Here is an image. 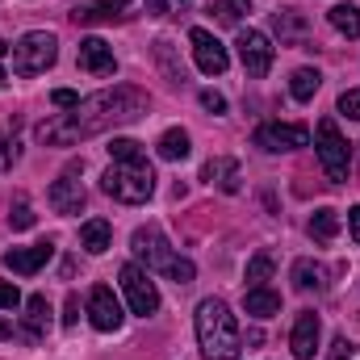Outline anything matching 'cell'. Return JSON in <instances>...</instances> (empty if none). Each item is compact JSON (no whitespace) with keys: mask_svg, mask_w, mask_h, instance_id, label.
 <instances>
[{"mask_svg":"<svg viewBox=\"0 0 360 360\" xmlns=\"http://www.w3.org/2000/svg\"><path fill=\"white\" fill-rule=\"evenodd\" d=\"M214 21L218 25H239L248 13H252V0H214Z\"/></svg>","mask_w":360,"mask_h":360,"instance_id":"cell-27","label":"cell"},{"mask_svg":"<svg viewBox=\"0 0 360 360\" xmlns=\"http://www.w3.org/2000/svg\"><path fill=\"white\" fill-rule=\"evenodd\" d=\"M126 4H130V0H92V4H84V8H76L72 17H76L80 25H96V21H109V17H117Z\"/></svg>","mask_w":360,"mask_h":360,"instance_id":"cell-21","label":"cell"},{"mask_svg":"<svg viewBox=\"0 0 360 360\" xmlns=\"http://www.w3.org/2000/svg\"><path fill=\"white\" fill-rule=\"evenodd\" d=\"M89 319H92L96 331H117V327H122L126 314H122V302L113 297L109 285H96V289L89 293Z\"/></svg>","mask_w":360,"mask_h":360,"instance_id":"cell-12","label":"cell"},{"mask_svg":"<svg viewBox=\"0 0 360 360\" xmlns=\"http://www.w3.org/2000/svg\"><path fill=\"white\" fill-rule=\"evenodd\" d=\"M80 168H84V164H72L63 176L51 184V193H46V197H51L55 214H80V210H84V184L76 180V176H80Z\"/></svg>","mask_w":360,"mask_h":360,"instance_id":"cell-11","label":"cell"},{"mask_svg":"<svg viewBox=\"0 0 360 360\" xmlns=\"http://www.w3.org/2000/svg\"><path fill=\"white\" fill-rule=\"evenodd\" d=\"M197 344H201L205 360H235L243 352L239 323H235V314L222 297H205L197 306Z\"/></svg>","mask_w":360,"mask_h":360,"instance_id":"cell-2","label":"cell"},{"mask_svg":"<svg viewBox=\"0 0 360 360\" xmlns=\"http://www.w3.org/2000/svg\"><path fill=\"white\" fill-rule=\"evenodd\" d=\"M101 188L113 201H122V205H143L155 193V172H151L147 160H139V164H109L105 176H101Z\"/></svg>","mask_w":360,"mask_h":360,"instance_id":"cell-4","label":"cell"},{"mask_svg":"<svg viewBox=\"0 0 360 360\" xmlns=\"http://www.w3.org/2000/svg\"><path fill=\"white\" fill-rule=\"evenodd\" d=\"M51 256H55V243L42 239V243H34V248H13V252H4V269L17 272V276H34Z\"/></svg>","mask_w":360,"mask_h":360,"instance_id":"cell-14","label":"cell"},{"mask_svg":"<svg viewBox=\"0 0 360 360\" xmlns=\"http://www.w3.org/2000/svg\"><path fill=\"white\" fill-rule=\"evenodd\" d=\"M348 231H352V243L360 248V205H352V210H348Z\"/></svg>","mask_w":360,"mask_h":360,"instance_id":"cell-39","label":"cell"},{"mask_svg":"<svg viewBox=\"0 0 360 360\" xmlns=\"http://www.w3.org/2000/svg\"><path fill=\"white\" fill-rule=\"evenodd\" d=\"M8 51H13V46H8V42H4V38H0V55H8Z\"/></svg>","mask_w":360,"mask_h":360,"instance_id":"cell-41","label":"cell"},{"mask_svg":"<svg viewBox=\"0 0 360 360\" xmlns=\"http://www.w3.org/2000/svg\"><path fill=\"white\" fill-rule=\"evenodd\" d=\"M147 92L143 89H130V84H117V89H105V92H92L84 96L76 109L68 113H55L46 117L34 134L38 143L46 147H76L92 134H105V130H117V126H130L147 113Z\"/></svg>","mask_w":360,"mask_h":360,"instance_id":"cell-1","label":"cell"},{"mask_svg":"<svg viewBox=\"0 0 360 360\" xmlns=\"http://www.w3.org/2000/svg\"><path fill=\"white\" fill-rule=\"evenodd\" d=\"M188 42H193V59H197V68L205 72V76H222L226 72V63H231V55H226V46L210 34V30H188Z\"/></svg>","mask_w":360,"mask_h":360,"instance_id":"cell-10","label":"cell"},{"mask_svg":"<svg viewBox=\"0 0 360 360\" xmlns=\"http://www.w3.org/2000/svg\"><path fill=\"white\" fill-rule=\"evenodd\" d=\"M130 248H134V256L147 264V272H164V276H172L176 285H188V281L197 276L193 260H176V256H172V243L164 239L160 226H139L134 239H130Z\"/></svg>","mask_w":360,"mask_h":360,"instance_id":"cell-3","label":"cell"},{"mask_svg":"<svg viewBox=\"0 0 360 360\" xmlns=\"http://www.w3.org/2000/svg\"><path fill=\"white\" fill-rule=\"evenodd\" d=\"M55 59H59V42L46 30H30L13 46V72L17 76H42L46 68H55Z\"/></svg>","mask_w":360,"mask_h":360,"instance_id":"cell-5","label":"cell"},{"mask_svg":"<svg viewBox=\"0 0 360 360\" xmlns=\"http://www.w3.org/2000/svg\"><path fill=\"white\" fill-rule=\"evenodd\" d=\"M239 63H243V72L252 76V80H264L269 76V68H272V42H269V34L264 30H243L239 34Z\"/></svg>","mask_w":360,"mask_h":360,"instance_id":"cell-8","label":"cell"},{"mask_svg":"<svg viewBox=\"0 0 360 360\" xmlns=\"http://www.w3.org/2000/svg\"><path fill=\"white\" fill-rule=\"evenodd\" d=\"M243 310L256 319H272V314H281V293H272L269 285H252L243 293Z\"/></svg>","mask_w":360,"mask_h":360,"instance_id":"cell-17","label":"cell"},{"mask_svg":"<svg viewBox=\"0 0 360 360\" xmlns=\"http://www.w3.org/2000/svg\"><path fill=\"white\" fill-rule=\"evenodd\" d=\"M340 235V214L335 210H314V218H310V239L314 243H331Z\"/></svg>","mask_w":360,"mask_h":360,"instance_id":"cell-24","label":"cell"},{"mask_svg":"<svg viewBox=\"0 0 360 360\" xmlns=\"http://www.w3.org/2000/svg\"><path fill=\"white\" fill-rule=\"evenodd\" d=\"M46 314H51V306H46L42 293L25 297V331H21V335H25V340H42V335H46V323H51Z\"/></svg>","mask_w":360,"mask_h":360,"instance_id":"cell-18","label":"cell"},{"mask_svg":"<svg viewBox=\"0 0 360 360\" xmlns=\"http://www.w3.org/2000/svg\"><path fill=\"white\" fill-rule=\"evenodd\" d=\"M269 276H272V256L269 252H256V256L248 260V281H252V285H264Z\"/></svg>","mask_w":360,"mask_h":360,"instance_id":"cell-29","label":"cell"},{"mask_svg":"<svg viewBox=\"0 0 360 360\" xmlns=\"http://www.w3.org/2000/svg\"><path fill=\"white\" fill-rule=\"evenodd\" d=\"M319 335H323L319 314H314V310H302V314H297V323H293V335H289L293 356H297V360H314V352H319Z\"/></svg>","mask_w":360,"mask_h":360,"instance_id":"cell-13","label":"cell"},{"mask_svg":"<svg viewBox=\"0 0 360 360\" xmlns=\"http://www.w3.org/2000/svg\"><path fill=\"white\" fill-rule=\"evenodd\" d=\"M201 176L210 180V184H218L222 193H239V164L235 160H210Z\"/></svg>","mask_w":360,"mask_h":360,"instance_id":"cell-19","label":"cell"},{"mask_svg":"<svg viewBox=\"0 0 360 360\" xmlns=\"http://www.w3.org/2000/svg\"><path fill=\"white\" fill-rule=\"evenodd\" d=\"M109 155H113V164H139L143 160V147L134 139H113L109 143Z\"/></svg>","mask_w":360,"mask_h":360,"instance_id":"cell-28","label":"cell"},{"mask_svg":"<svg viewBox=\"0 0 360 360\" xmlns=\"http://www.w3.org/2000/svg\"><path fill=\"white\" fill-rule=\"evenodd\" d=\"M13 164H17V143H8V139L0 134V172L13 168Z\"/></svg>","mask_w":360,"mask_h":360,"instance_id":"cell-35","label":"cell"},{"mask_svg":"<svg viewBox=\"0 0 360 360\" xmlns=\"http://www.w3.org/2000/svg\"><path fill=\"white\" fill-rule=\"evenodd\" d=\"M76 319H80V297H76V293H68V306H63V323H68V327H76Z\"/></svg>","mask_w":360,"mask_h":360,"instance_id":"cell-38","label":"cell"},{"mask_svg":"<svg viewBox=\"0 0 360 360\" xmlns=\"http://www.w3.org/2000/svg\"><path fill=\"white\" fill-rule=\"evenodd\" d=\"M188 0H147V13L151 17H168V13H180Z\"/></svg>","mask_w":360,"mask_h":360,"instance_id":"cell-32","label":"cell"},{"mask_svg":"<svg viewBox=\"0 0 360 360\" xmlns=\"http://www.w3.org/2000/svg\"><path fill=\"white\" fill-rule=\"evenodd\" d=\"M293 285H297L302 293H310V289H327V269L314 264V260H297V264H293Z\"/></svg>","mask_w":360,"mask_h":360,"instance_id":"cell-22","label":"cell"},{"mask_svg":"<svg viewBox=\"0 0 360 360\" xmlns=\"http://www.w3.org/2000/svg\"><path fill=\"white\" fill-rule=\"evenodd\" d=\"M80 68L89 76H113L117 72V59H113V46L105 38H84L80 42Z\"/></svg>","mask_w":360,"mask_h":360,"instance_id":"cell-15","label":"cell"},{"mask_svg":"<svg viewBox=\"0 0 360 360\" xmlns=\"http://www.w3.org/2000/svg\"><path fill=\"white\" fill-rule=\"evenodd\" d=\"M306 143H310V130L297 122H264L256 130V147H264V151H297Z\"/></svg>","mask_w":360,"mask_h":360,"instance_id":"cell-9","label":"cell"},{"mask_svg":"<svg viewBox=\"0 0 360 360\" xmlns=\"http://www.w3.org/2000/svg\"><path fill=\"white\" fill-rule=\"evenodd\" d=\"M155 147H160V160H168V164L188 160V134H184V130H164Z\"/></svg>","mask_w":360,"mask_h":360,"instance_id":"cell-25","label":"cell"},{"mask_svg":"<svg viewBox=\"0 0 360 360\" xmlns=\"http://www.w3.org/2000/svg\"><path fill=\"white\" fill-rule=\"evenodd\" d=\"M4 80H8V76H4V72H0V89H4Z\"/></svg>","mask_w":360,"mask_h":360,"instance_id":"cell-42","label":"cell"},{"mask_svg":"<svg viewBox=\"0 0 360 360\" xmlns=\"http://www.w3.org/2000/svg\"><path fill=\"white\" fill-rule=\"evenodd\" d=\"M340 113H344L348 122H360V89L340 92Z\"/></svg>","mask_w":360,"mask_h":360,"instance_id":"cell-31","label":"cell"},{"mask_svg":"<svg viewBox=\"0 0 360 360\" xmlns=\"http://www.w3.org/2000/svg\"><path fill=\"white\" fill-rule=\"evenodd\" d=\"M352 352H356V344H352L348 335H340V340L331 344V360H348V356H352Z\"/></svg>","mask_w":360,"mask_h":360,"instance_id":"cell-37","label":"cell"},{"mask_svg":"<svg viewBox=\"0 0 360 360\" xmlns=\"http://www.w3.org/2000/svg\"><path fill=\"white\" fill-rule=\"evenodd\" d=\"M13 335H17V331H13V323H4V319H0V340H13Z\"/></svg>","mask_w":360,"mask_h":360,"instance_id":"cell-40","label":"cell"},{"mask_svg":"<svg viewBox=\"0 0 360 360\" xmlns=\"http://www.w3.org/2000/svg\"><path fill=\"white\" fill-rule=\"evenodd\" d=\"M201 105H205L210 113H226V96H222V92H214V89L201 92Z\"/></svg>","mask_w":360,"mask_h":360,"instance_id":"cell-34","label":"cell"},{"mask_svg":"<svg viewBox=\"0 0 360 360\" xmlns=\"http://www.w3.org/2000/svg\"><path fill=\"white\" fill-rule=\"evenodd\" d=\"M327 17H331V25H335L344 38H360V8H356V4H348V0H344V4H335Z\"/></svg>","mask_w":360,"mask_h":360,"instance_id":"cell-26","label":"cell"},{"mask_svg":"<svg viewBox=\"0 0 360 360\" xmlns=\"http://www.w3.org/2000/svg\"><path fill=\"white\" fill-rule=\"evenodd\" d=\"M117 281H122V293H126V302H130L134 314L151 319L160 310V289H155L151 272L143 269V264H126V269L117 272Z\"/></svg>","mask_w":360,"mask_h":360,"instance_id":"cell-7","label":"cell"},{"mask_svg":"<svg viewBox=\"0 0 360 360\" xmlns=\"http://www.w3.org/2000/svg\"><path fill=\"white\" fill-rule=\"evenodd\" d=\"M51 101H55L59 109H76V105H80V96H76L72 89H55L51 92Z\"/></svg>","mask_w":360,"mask_h":360,"instance_id":"cell-36","label":"cell"},{"mask_svg":"<svg viewBox=\"0 0 360 360\" xmlns=\"http://www.w3.org/2000/svg\"><path fill=\"white\" fill-rule=\"evenodd\" d=\"M314 139H319L323 172L335 180V184H344V180H348V168H352V151H348V143H344V134H340L335 117H323V122H319V130H314Z\"/></svg>","mask_w":360,"mask_h":360,"instance_id":"cell-6","label":"cell"},{"mask_svg":"<svg viewBox=\"0 0 360 360\" xmlns=\"http://www.w3.org/2000/svg\"><path fill=\"white\" fill-rule=\"evenodd\" d=\"M319 89H323V72H319V68H297V72H293V80H289L293 101H310Z\"/></svg>","mask_w":360,"mask_h":360,"instance_id":"cell-23","label":"cell"},{"mask_svg":"<svg viewBox=\"0 0 360 360\" xmlns=\"http://www.w3.org/2000/svg\"><path fill=\"white\" fill-rule=\"evenodd\" d=\"M109 239H113V231H109V222H105V218H92V222L80 226V248H84L89 256L109 252Z\"/></svg>","mask_w":360,"mask_h":360,"instance_id":"cell-20","label":"cell"},{"mask_svg":"<svg viewBox=\"0 0 360 360\" xmlns=\"http://www.w3.org/2000/svg\"><path fill=\"white\" fill-rule=\"evenodd\" d=\"M17 306H21L17 285H13V281H0V310H17Z\"/></svg>","mask_w":360,"mask_h":360,"instance_id":"cell-33","label":"cell"},{"mask_svg":"<svg viewBox=\"0 0 360 360\" xmlns=\"http://www.w3.org/2000/svg\"><path fill=\"white\" fill-rule=\"evenodd\" d=\"M8 226H13V231H30V226H34V210H30V201H25V197H17V201H13Z\"/></svg>","mask_w":360,"mask_h":360,"instance_id":"cell-30","label":"cell"},{"mask_svg":"<svg viewBox=\"0 0 360 360\" xmlns=\"http://www.w3.org/2000/svg\"><path fill=\"white\" fill-rule=\"evenodd\" d=\"M272 30H276L281 46H306V38H310V21L297 8H276L272 13Z\"/></svg>","mask_w":360,"mask_h":360,"instance_id":"cell-16","label":"cell"}]
</instances>
